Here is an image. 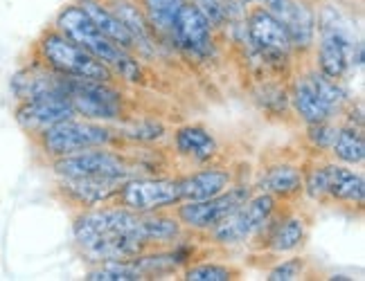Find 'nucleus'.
<instances>
[{
    "label": "nucleus",
    "instance_id": "f257e3e1",
    "mask_svg": "<svg viewBox=\"0 0 365 281\" xmlns=\"http://www.w3.org/2000/svg\"><path fill=\"white\" fill-rule=\"evenodd\" d=\"M54 30L75 41L86 52H91L95 59H100L104 65H108L113 73H118L126 81H140V65L129 50L120 48L110 38H106L95 23L88 18V14L83 11L77 3H68L54 18Z\"/></svg>",
    "mask_w": 365,
    "mask_h": 281
},
{
    "label": "nucleus",
    "instance_id": "f03ea898",
    "mask_svg": "<svg viewBox=\"0 0 365 281\" xmlns=\"http://www.w3.org/2000/svg\"><path fill=\"white\" fill-rule=\"evenodd\" d=\"M36 56L38 61L54 70L57 75L75 77V79H95L113 83L115 73L100 59H95L91 52H86L75 41H70L54 27L46 30L36 41Z\"/></svg>",
    "mask_w": 365,
    "mask_h": 281
},
{
    "label": "nucleus",
    "instance_id": "7ed1b4c3",
    "mask_svg": "<svg viewBox=\"0 0 365 281\" xmlns=\"http://www.w3.org/2000/svg\"><path fill=\"white\" fill-rule=\"evenodd\" d=\"M34 142L46 158L54 160V158L73 156L77 151L108 147L113 142V131L102 126V122H91V120L79 122L75 117H70L36 135Z\"/></svg>",
    "mask_w": 365,
    "mask_h": 281
},
{
    "label": "nucleus",
    "instance_id": "20e7f679",
    "mask_svg": "<svg viewBox=\"0 0 365 281\" xmlns=\"http://www.w3.org/2000/svg\"><path fill=\"white\" fill-rule=\"evenodd\" d=\"M180 201V185L174 178H129L122 182L115 198L108 205H120L138 214H151L174 209Z\"/></svg>",
    "mask_w": 365,
    "mask_h": 281
},
{
    "label": "nucleus",
    "instance_id": "39448f33",
    "mask_svg": "<svg viewBox=\"0 0 365 281\" xmlns=\"http://www.w3.org/2000/svg\"><path fill=\"white\" fill-rule=\"evenodd\" d=\"M273 212H277V201L271 193L259 191L257 196H250L246 203H242L235 212L223 218L217 228L210 230L212 241L219 245H242L250 238H255V234L262 230V225Z\"/></svg>",
    "mask_w": 365,
    "mask_h": 281
},
{
    "label": "nucleus",
    "instance_id": "423d86ee",
    "mask_svg": "<svg viewBox=\"0 0 365 281\" xmlns=\"http://www.w3.org/2000/svg\"><path fill=\"white\" fill-rule=\"evenodd\" d=\"M52 171L57 178H133V169L124 156L104 147H95L86 151H77L73 156L54 158Z\"/></svg>",
    "mask_w": 365,
    "mask_h": 281
},
{
    "label": "nucleus",
    "instance_id": "0eeeda50",
    "mask_svg": "<svg viewBox=\"0 0 365 281\" xmlns=\"http://www.w3.org/2000/svg\"><path fill=\"white\" fill-rule=\"evenodd\" d=\"M252 196L250 187L246 185H230L223 193L205 201H180L176 209V218L182 228L192 232H210L212 228L235 212L242 203H246Z\"/></svg>",
    "mask_w": 365,
    "mask_h": 281
},
{
    "label": "nucleus",
    "instance_id": "6e6552de",
    "mask_svg": "<svg viewBox=\"0 0 365 281\" xmlns=\"http://www.w3.org/2000/svg\"><path fill=\"white\" fill-rule=\"evenodd\" d=\"M68 97L83 120L113 122L122 115V95L113 83L68 77Z\"/></svg>",
    "mask_w": 365,
    "mask_h": 281
},
{
    "label": "nucleus",
    "instance_id": "1a4fd4ad",
    "mask_svg": "<svg viewBox=\"0 0 365 281\" xmlns=\"http://www.w3.org/2000/svg\"><path fill=\"white\" fill-rule=\"evenodd\" d=\"M75 106L70 102V97L63 92H50L41 95L34 100H23L14 108V117L21 129L30 135L32 139L41 135L50 126L59 124L63 120L75 117Z\"/></svg>",
    "mask_w": 365,
    "mask_h": 281
},
{
    "label": "nucleus",
    "instance_id": "9d476101",
    "mask_svg": "<svg viewBox=\"0 0 365 281\" xmlns=\"http://www.w3.org/2000/svg\"><path fill=\"white\" fill-rule=\"evenodd\" d=\"M172 43L178 50L187 52L190 56H210L215 52L212 25L207 23V18L190 3V0L180 7L178 16L174 21Z\"/></svg>",
    "mask_w": 365,
    "mask_h": 281
},
{
    "label": "nucleus",
    "instance_id": "9b49d317",
    "mask_svg": "<svg viewBox=\"0 0 365 281\" xmlns=\"http://www.w3.org/2000/svg\"><path fill=\"white\" fill-rule=\"evenodd\" d=\"M9 88H11V95L16 97V102L34 100V97L50 95V92L68 95V77L57 75L54 70H50L48 65H43L36 59V63L19 70V73L11 77Z\"/></svg>",
    "mask_w": 365,
    "mask_h": 281
},
{
    "label": "nucleus",
    "instance_id": "f8f14e48",
    "mask_svg": "<svg viewBox=\"0 0 365 281\" xmlns=\"http://www.w3.org/2000/svg\"><path fill=\"white\" fill-rule=\"evenodd\" d=\"M124 180L115 178H59V191L77 207H102L115 198Z\"/></svg>",
    "mask_w": 365,
    "mask_h": 281
},
{
    "label": "nucleus",
    "instance_id": "ddd939ff",
    "mask_svg": "<svg viewBox=\"0 0 365 281\" xmlns=\"http://www.w3.org/2000/svg\"><path fill=\"white\" fill-rule=\"evenodd\" d=\"M246 32L250 43L259 52H291V38L282 21H277L264 7L250 9L246 18Z\"/></svg>",
    "mask_w": 365,
    "mask_h": 281
},
{
    "label": "nucleus",
    "instance_id": "4468645a",
    "mask_svg": "<svg viewBox=\"0 0 365 281\" xmlns=\"http://www.w3.org/2000/svg\"><path fill=\"white\" fill-rule=\"evenodd\" d=\"M182 201H205L215 198L232 185V174L223 166H210L203 171L178 178Z\"/></svg>",
    "mask_w": 365,
    "mask_h": 281
},
{
    "label": "nucleus",
    "instance_id": "2eb2a0df",
    "mask_svg": "<svg viewBox=\"0 0 365 281\" xmlns=\"http://www.w3.org/2000/svg\"><path fill=\"white\" fill-rule=\"evenodd\" d=\"M363 198H365L363 174L349 169L347 164H329V182H327L325 201L363 207Z\"/></svg>",
    "mask_w": 365,
    "mask_h": 281
},
{
    "label": "nucleus",
    "instance_id": "dca6fc26",
    "mask_svg": "<svg viewBox=\"0 0 365 281\" xmlns=\"http://www.w3.org/2000/svg\"><path fill=\"white\" fill-rule=\"evenodd\" d=\"M77 5L88 14V18L95 23V27H97V30H100L106 38H110L113 43H118L120 48L129 50V52H131L133 48H138L133 34H131L129 30H126V27L120 23V18L115 16V14L106 7L104 0H77Z\"/></svg>",
    "mask_w": 365,
    "mask_h": 281
},
{
    "label": "nucleus",
    "instance_id": "f3484780",
    "mask_svg": "<svg viewBox=\"0 0 365 281\" xmlns=\"http://www.w3.org/2000/svg\"><path fill=\"white\" fill-rule=\"evenodd\" d=\"M291 38V50L309 52L316 46V11L307 0H293V7L284 21Z\"/></svg>",
    "mask_w": 365,
    "mask_h": 281
},
{
    "label": "nucleus",
    "instance_id": "a211bd4d",
    "mask_svg": "<svg viewBox=\"0 0 365 281\" xmlns=\"http://www.w3.org/2000/svg\"><path fill=\"white\" fill-rule=\"evenodd\" d=\"M259 191L271 193L273 198H296L302 193V169L289 162L273 164L259 178Z\"/></svg>",
    "mask_w": 365,
    "mask_h": 281
},
{
    "label": "nucleus",
    "instance_id": "6ab92c4d",
    "mask_svg": "<svg viewBox=\"0 0 365 281\" xmlns=\"http://www.w3.org/2000/svg\"><path fill=\"white\" fill-rule=\"evenodd\" d=\"M289 100L304 124H316V122H325V120L334 117L331 110L322 104V100L318 97L309 75H302L293 81V90H291Z\"/></svg>",
    "mask_w": 365,
    "mask_h": 281
},
{
    "label": "nucleus",
    "instance_id": "aec40b11",
    "mask_svg": "<svg viewBox=\"0 0 365 281\" xmlns=\"http://www.w3.org/2000/svg\"><path fill=\"white\" fill-rule=\"evenodd\" d=\"M307 232L309 225L307 218L300 214H291V216H279V221L275 223V228L269 236V248L275 255H287V252H296L298 248L304 245L307 241Z\"/></svg>",
    "mask_w": 365,
    "mask_h": 281
},
{
    "label": "nucleus",
    "instance_id": "412c9836",
    "mask_svg": "<svg viewBox=\"0 0 365 281\" xmlns=\"http://www.w3.org/2000/svg\"><path fill=\"white\" fill-rule=\"evenodd\" d=\"M185 3L187 0H138L151 34L167 38V41H172L174 21Z\"/></svg>",
    "mask_w": 365,
    "mask_h": 281
},
{
    "label": "nucleus",
    "instance_id": "4be33fe9",
    "mask_svg": "<svg viewBox=\"0 0 365 281\" xmlns=\"http://www.w3.org/2000/svg\"><path fill=\"white\" fill-rule=\"evenodd\" d=\"M176 149L194 162H205L217 153V139L203 126H182L176 131Z\"/></svg>",
    "mask_w": 365,
    "mask_h": 281
},
{
    "label": "nucleus",
    "instance_id": "5701e85b",
    "mask_svg": "<svg viewBox=\"0 0 365 281\" xmlns=\"http://www.w3.org/2000/svg\"><path fill=\"white\" fill-rule=\"evenodd\" d=\"M329 151L341 164H347V166L363 164V160H365L363 129H361V126H354V124L339 126V135H336Z\"/></svg>",
    "mask_w": 365,
    "mask_h": 281
},
{
    "label": "nucleus",
    "instance_id": "b1692460",
    "mask_svg": "<svg viewBox=\"0 0 365 281\" xmlns=\"http://www.w3.org/2000/svg\"><path fill=\"white\" fill-rule=\"evenodd\" d=\"M106 7L115 14V16L120 18V23L133 34L135 43L147 48L151 43V30L149 25L145 21V14L143 9H140V5L135 3V0H108Z\"/></svg>",
    "mask_w": 365,
    "mask_h": 281
},
{
    "label": "nucleus",
    "instance_id": "393cba45",
    "mask_svg": "<svg viewBox=\"0 0 365 281\" xmlns=\"http://www.w3.org/2000/svg\"><path fill=\"white\" fill-rule=\"evenodd\" d=\"M88 281H140L145 279L138 270L133 259H108L100 261L93 270L86 275Z\"/></svg>",
    "mask_w": 365,
    "mask_h": 281
},
{
    "label": "nucleus",
    "instance_id": "a878e982",
    "mask_svg": "<svg viewBox=\"0 0 365 281\" xmlns=\"http://www.w3.org/2000/svg\"><path fill=\"white\" fill-rule=\"evenodd\" d=\"M309 79H312L314 88H316V92H318V97L322 100V104H325V106L331 110V115H336V112H341L343 106L349 102V95H347V90L341 86V81L329 79V77H325L322 73H318V70H316V73L309 75Z\"/></svg>",
    "mask_w": 365,
    "mask_h": 281
},
{
    "label": "nucleus",
    "instance_id": "bb28decb",
    "mask_svg": "<svg viewBox=\"0 0 365 281\" xmlns=\"http://www.w3.org/2000/svg\"><path fill=\"white\" fill-rule=\"evenodd\" d=\"M327 182H329V164L316 162L312 169L302 174V191L312 201H325L327 198Z\"/></svg>",
    "mask_w": 365,
    "mask_h": 281
},
{
    "label": "nucleus",
    "instance_id": "cd10ccee",
    "mask_svg": "<svg viewBox=\"0 0 365 281\" xmlns=\"http://www.w3.org/2000/svg\"><path fill=\"white\" fill-rule=\"evenodd\" d=\"M122 135L135 139V142H153L165 135V126L156 120H140V122H129L122 124Z\"/></svg>",
    "mask_w": 365,
    "mask_h": 281
},
{
    "label": "nucleus",
    "instance_id": "c85d7f7f",
    "mask_svg": "<svg viewBox=\"0 0 365 281\" xmlns=\"http://www.w3.org/2000/svg\"><path fill=\"white\" fill-rule=\"evenodd\" d=\"M235 270L228 268V265H221V263H199V265H190L185 270L187 281H230L235 279Z\"/></svg>",
    "mask_w": 365,
    "mask_h": 281
},
{
    "label": "nucleus",
    "instance_id": "c756f323",
    "mask_svg": "<svg viewBox=\"0 0 365 281\" xmlns=\"http://www.w3.org/2000/svg\"><path fill=\"white\" fill-rule=\"evenodd\" d=\"M307 139L312 142L314 149H320V151H329L336 135H339V126L331 124L329 120L325 122H316V124H307Z\"/></svg>",
    "mask_w": 365,
    "mask_h": 281
},
{
    "label": "nucleus",
    "instance_id": "7c9ffc66",
    "mask_svg": "<svg viewBox=\"0 0 365 281\" xmlns=\"http://www.w3.org/2000/svg\"><path fill=\"white\" fill-rule=\"evenodd\" d=\"M304 275V259H287L282 263H277L275 268L266 275L269 281H296Z\"/></svg>",
    "mask_w": 365,
    "mask_h": 281
},
{
    "label": "nucleus",
    "instance_id": "2f4dec72",
    "mask_svg": "<svg viewBox=\"0 0 365 281\" xmlns=\"http://www.w3.org/2000/svg\"><path fill=\"white\" fill-rule=\"evenodd\" d=\"M190 3L207 18V23L212 25V30H215V27L226 25L228 18H226V11H223L219 0H190Z\"/></svg>",
    "mask_w": 365,
    "mask_h": 281
},
{
    "label": "nucleus",
    "instance_id": "473e14b6",
    "mask_svg": "<svg viewBox=\"0 0 365 281\" xmlns=\"http://www.w3.org/2000/svg\"><path fill=\"white\" fill-rule=\"evenodd\" d=\"M262 5H264L266 11H271L277 21L284 23L291 7H293V0H262Z\"/></svg>",
    "mask_w": 365,
    "mask_h": 281
},
{
    "label": "nucleus",
    "instance_id": "72a5a7b5",
    "mask_svg": "<svg viewBox=\"0 0 365 281\" xmlns=\"http://www.w3.org/2000/svg\"><path fill=\"white\" fill-rule=\"evenodd\" d=\"M262 0H242V5H259Z\"/></svg>",
    "mask_w": 365,
    "mask_h": 281
},
{
    "label": "nucleus",
    "instance_id": "f704fd0d",
    "mask_svg": "<svg viewBox=\"0 0 365 281\" xmlns=\"http://www.w3.org/2000/svg\"><path fill=\"white\" fill-rule=\"evenodd\" d=\"M329 279H339V281H347L349 277H345V275H334V277H329Z\"/></svg>",
    "mask_w": 365,
    "mask_h": 281
}]
</instances>
